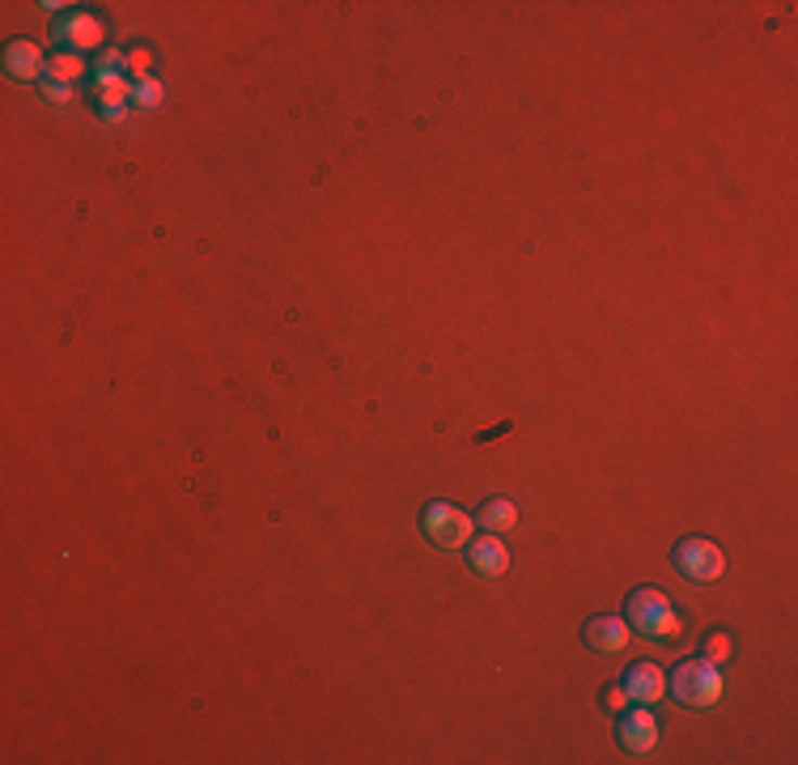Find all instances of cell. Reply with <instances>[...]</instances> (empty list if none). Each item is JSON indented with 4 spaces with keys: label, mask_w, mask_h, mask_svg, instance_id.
<instances>
[{
    "label": "cell",
    "mask_w": 798,
    "mask_h": 765,
    "mask_svg": "<svg viewBox=\"0 0 798 765\" xmlns=\"http://www.w3.org/2000/svg\"><path fill=\"white\" fill-rule=\"evenodd\" d=\"M132 102H137V106H162V102H166L162 81H157V77H141V81H132Z\"/></svg>",
    "instance_id": "cell-13"
},
{
    "label": "cell",
    "mask_w": 798,
    "mask_h": 765,
    "mask_svg": "<svg viewBox=\"0 0 798 765\" xmlns=\"http://www.w3.org/2000/svg\"><path fill=\"white\" fill-rule=\"evenodd\" d=\"M472 527H476V519H467L463 510L450 507V502H429V507L421 510V532L438 549H467Z\"/></svg>",
    "instance_id": "cell-3"
},
{
    "label": "cell",
    "mask_w": 798,
    "mask_h": 765,
    "mask_svg": "<svg viewBox=\"0 0 798 765\" xmlns=\"http://www.w3.org/2000/svg\"><path fill=\"white\" fill-rule=\"evenodd\" d=\"M81 77H90L86 55H77V51H55V55H48V73H43V81L73 86V81H81Z\"/></svg>",
    "instance_id": "cell-11"
},
{
    "label": "cell",
    "mask_w": 798,
    "mask_h": 765,
    "mask_svg": "<svg viewBox=\"0 0 798 765\" xmlns=\"http://www.w3.org/2000/svg\"><path fill=\"white\" fill-rule=\"evenodd\" d=\"M625 689H629V698H633L638 706H654V702L667 698V676H662L658 663H633V667L625 672Z\"/></svg>",
    "instance_id": "cell-9"
},
{
    "label": "cell",
    "mask_w": 798,
    "mask_h": 765,
    "mask_svg": "<svg viewBox=\"0 0 798 765\" xmlns=\"http://www.w3.org/2000/svg\"><path fill=\"white\" fill-rule=\"evenodd\" d=\"M150 51L145 48H137V51H128V55H124V68H128V73H132V81H141V77H150Z\"/></svg>",
    "instance_id": "cell-15"
},
{
    "label": "cell",
    "mask_w": 798,
    "mask_h": 765,
    "mask_svg": "<svg viewBox=\"0 0 798 765\" xmlns=\"http://www.w3.org/2000/svg\"><path fill=\"white\" fill-rule=\"evenodd\" d=\"M476 523H485L489 532H510V527H518V507L510 502V498H489L480 514H476Z\"/></svg>",
    "instance_id": "cell-12"
},
{
    "label": "cell",
    "mask_w": 798,
    "mask_h": 765,
    "mask_svg": "<svg viewBox=\"0 0 798 765\" xmlns=\"http://www.w3.org/2000/svg\"><path fill=\"white\" fill-rule=\"evenodd\" d=\"M625 621H629V629H638L642 638H654V642L684 638V616H680V609L662 591H654V587H642V591L629 596Z\"/></svg>",
    "instance_id": "cell-1"
},
{
    "label": "cell",
    "mask_w": 798,
    "mask_h": 765,
    "mask_svg": "<svg viewBox=\"0 0 798 765\" xmlns=\"http://www.w3.org/2000/svg\"><path fill=\"white\" fill-rule=\"evenodd\" d=\"M51 35H55V43H64V51H77V55H86V51H102V43H106V26H102V17L86 13V9L64 13V17L51 26Z\"/></svg>",
    "instance_id": "cell-5"
},
{
    "label": "cell",
    "mask_w": 798,
    "mask_h": 765,
    "mask_svg": "<svg viewBox=\"0 0 798 765\" xmlns=\"http://www.w3.org/2000/svg\"><path fill=\"white\" fill-rule=\"evenodd\" d=\"M735 655V642H731V634H709L705 638V660L713 663V667H722V663Z\"/></svg>",
    "instance_id": "cell-14"
},
{
    "label": "cell",
    "mask_w": 798,
    "mask_h": 765,
    "mask_svg": "<svg viewBox=\"0 0 798 765\" xmlns=\"http://www.w3.org/2000/svg\"><path fill=\"white\" fill-rule=\"evenodd\" d=\"M629 621L620 616H591L587 621V647L598 651V655H612V651H625L629 647Z\"/></svg>",
    "instance_id": "cell-10"
},
{
    "label": "cell",
    "mask_w": 798,
    "mask_h": 765,
    "mask_svg": "<svg viewBox=\"0 0 798 765\" xmlns=\"http://www.w3.org/2000/svg\"><path fill=\"white\" fill-rule=\"evenodd\" d=\"M675 570L688 578V583H713V578H722V570H726V553L713 545V540H705V536H688V540H680L675 545Z\"/></svg>",
    "instance_id": "cell-4"
},
{
    "label": "cell",
    "mask_w": 798,
    "mask_h": 765,
    "mask_svg": "<svg viewBox=\"0 0 798 765\" xmlns=\"http://www.w3.org/2000/svg\"><path fill=\"white\" fill-rule=\"evenodd\" d=\"M43 73H48V55L39 51V43L13 39L4 48V77L9 81H43Z\"/></svg>",
    "instance_id": "cell-6"
},
{
    "label": "cell",
    "mask_w": 798,
    "mask_h": 765,
    "mask_svg": "<svg viewBox=\"0 0 798 765\" xmlns=\"http://www.w3.org/2000/svg\"><path fill=\"white\" fill-rule=\"evenodd\" d=\"M467 565L480 574V578H501L510 570V549L501 545L498 532L480 536V540H467Z\"/></svg>",
    "instance_id": "cell-8"
},
{
    "label": "cell",
    "mask_w": 798,
    "mask_h": 765,
    "mask_svg": "<svg viewBox=\"0 0 798 765\" xmlns=\"http://www.w3.org/2000/svg\"><path fill=\"white\" fill-rule=\"evenodd\" d=\"M671 698L680 702V706H688V711H709V706H718L722 702V672L713 667V663L705 660H684L675 672H671Z\"/></svg>",
    "instance_id": "cell-2"
},
{
    "label": "cell",
    "mask_w": 798,
    "mask_h": 765,
    "mask_svg": "<svg viewBox=\"0 0 798 765\" xmlns=\"http://www.w3.org/2000/svg\"><path fill=\"white\" fill-rule=\"evenodd\" d=\"M620 749L625 753H649L654 744H658V718L646 711V706H638V711H625L620 714Z\"/></svg>",
    "instance_id": "cell-7"
},
{
    "label": "cell",
    "mask_w": 798,
    "mask_h": 765,
    "mask_svg": "<svg viewBox=\"0 0 798 765\" xmlns=\"http://www.w3.org/2000/svg\"><path fill=\"white\" fill-rule=\"evenodd\" d=\"M603 706L612 714H625L633 706V698H629V689L625 685H607V693H603Z\"/></svg>",
    "instance_id": "cell-16"
},
{
    "label": "cell",
    "mask_w": 798,
    "mask_h": 765,
    "mask_svg": "<svg viewBox=\"0 0 798 765\" xmlns=\"http://www.w3.org/2000/svg\"><path fill=\"white\" fill-rule=\"evenodd\" d=\"M39 90H43V99L55 102V106L73 102V86H60V81H39Z\"/></svg>",
    "instance_id": "cell-17"
}]
</instances>
